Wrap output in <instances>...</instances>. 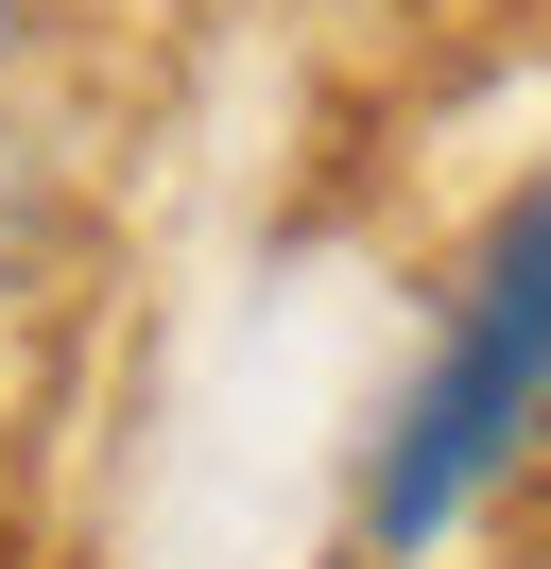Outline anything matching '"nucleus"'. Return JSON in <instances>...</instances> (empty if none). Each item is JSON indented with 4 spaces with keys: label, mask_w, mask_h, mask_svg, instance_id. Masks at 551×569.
Masks as SVG:
<instances>
[{
    "label": "nucleus",
    "mask_w": 551,
    "mask_h": 569,
    "mask_svg": "<svg viewBox=\"0 0 551 569\" xmlns=\"http://www.w3.org/2000/svg\"><path fill=\"white\" fill-rule=\"evenodd\" d=\"M551 449V173H517L482 208L465 277H448L431 346H413L397 415L362 449V552L379 569H431L482 500H517Z\"/></svg>",
    "instance_id": "1"
},
{
    "label": "nucleus",
    "mask_w": 551,
    "mask_h": 569,
    "mask_svg": "<svg viewBox=\"0 0 551 569\" xmlns=\"http://www.w3.org/2000/svg\"><path fill=\"white\" fill-rule=\"evenodd\" d=\"M18 52H34V0H0V70H18Z\"/></svg>",
    "instance_id": "2"
}]
</instances>
